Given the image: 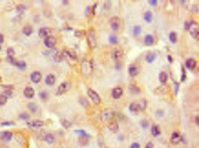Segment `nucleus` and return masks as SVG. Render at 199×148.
Segmentation results:
<instances>
[{
    "label": "nucleus",
    "mask_w": 199,
    "mask_h": 148,
    "mask_svg": "<svg viewBox=\"0 0 199 148\" xmlns=\"http://www.w3.org/2000/svg\"><path fill=\"white\" fill-rule=\"evenodd\" d=\"M147 105V100L144 98H141V99L132 102L129 106V110L133 113L140 112L146 108Z\"/></svg>",
    "instance_id": "nucleus-1"
},
{
    "label": "nucleus",
    "mask_w": 199,
    "mask_h": 148,
    "mask_svg": "<svg viewBox=\"0 0 199 148\" xmlns=\"http://www.w3.org/2000/svg\"><path fill=\"white\" fill-rule=\"evenodd\" d=\"M87 42L91 49H94L97 46V40L94 30L91 29L87 34Z\"/></svg>",
    "instance_id": "nucleus-2"
},
{
    "label": "nucleus",
    "mask_w": 199,
    "mask_h": 148,
    "mask_svg": "<svg viewBox=\"0 0 199 148\" xmlns=\"http://www.w3.org/2000/svg\"><path fill=\"white\" fill-rule=\"evenodd\" d=\"M93 71V64L91 61L84 59L81 64V72L84 75H90Z\"/></svg>",
    "instance_id": "nucleus-3"
},
{
    "label": "nucleus",
    "mask_w": 199,
    "mask_h": 148,
    "mask_svg": "<svg viewBox=\"0 0 199 148\" xmlns=\"http://www.w3.org/2000/svg\"><path fill=\"white\" fill-rule=\"evenodd\" d=\"M188 30L190 34L194 39L198 40L199 38V32H198V25L196 22L192 21L190 22Z\"/></svg>",
    "instance_id": "nucleus-4"
},
{
    "label": "nucleus",
    "mask_w": 199,
    "mask_h": 148,
    "mask_svg": "<svg viewBox=\"0 0 199 148\" xmlns=\"http://www.w3.org/2000/svg\"><path fill=\"white\" fill-rule=\"evenodd\" d=\"M115 115L114 111L111 108H107L105 110L101 115V120L103 122L111 120Z\"/></svg>",
    "instance_id": "nucleus-5"
},
{
    "label": "nucleus",
    "mask_w": 199,
    "mask_h": 148,
    "mask_svg": "<svg viewBox=\"0 0 199 148\" xmlns=\"http://www.w3.org/2000/svg\"><path fill=\"white\" fill-rule=\"evenodd\" d=\"M87 94H88L90 98L92 100L93 103L96 105H98L101 102V98L99 96V94L92 89H89L87 91Z\"/></svg>",
    "instance_id": "nucleus-6"
},
{
    "label": "nucleus",
    "mask_w": 199,
    "mask_h": 148,
    "mask_svg": "<svg viewBox=\"0 0 199 148\" xmlns=\"http://www.w3.org/2000/svg\"><path fill=\"white\" fill-rule=\"evenodd\" d=\"M110 24L111 29L117 31L120 26V19L117 17H113L110 20Z\"/></svg>",
    "instance_id": "nucleus-7"
},
{
    "label": "nucleus",
    "mask_w": 199,
    "mask_h": 148,
    "mask_svg": "<svg viewBox=\"0 0 199 148\" xmlns=\"http://www.w3.org/2000/svg\"><path fill=\"white\" fill-rule=\"evenodd\" d=\"M70 88V85L69 83L67 82H62L59 86L57 91V95H61L66 93L67 91L69 90Z\"/></svg>",
    "instance_id": "nucleus-8"
},
{
    "label": "nucleus",
    "mask_w": 199,
    "mask_h": 148,
    "mask_svg": "<svg viewBox=\"0 0 199 148\" xmlns=\"http://www.w3.org/2000/svg\"><path fill=\"white\" fill-rule=\"evenodd\" d=\"M56 39L54 36H48L44 40V45L48 48H52L56 44Z\"/></svg>",
    "instance_id": "nucleus-9"
},
{
    "label": "nucleus",
    "mask_w": 199,
    "mask_h": 148,
    "mask_svg": "<svg viewBox=\"0 0 199 148\" xmlns=\"http://www.w3.org/2000/svg\"><path fill=\"white\" fill-rule=\"evenodd\" d=\"M0 92H1V94L4 95L8 98L12 94V88L9 86L1 85L0 86Z\"/></svg>",
    "instance_id": "nucleus-10"
},
{
    "label": "nucleus",
    "mask_w": 199,
    "mask_h": 148,
    "mask_svg": "<svg viewBox=\"0 0 199 148\" xmlns=\"http://www.w3.org/2000/svg\"><path fill=\"white\" fill-rule=\"evenodd\" d=\"M12 137H13V133H12V132H10L8 131H3L0 133V137H1V139L4 142L10 141L12 139Z\"/></svg>",
    "instance_id": "nucleus-11"
},
{
    "label": "nucleus",
    "mask_w": 199,
    "mask_h": 148,
    "mask_svg": "<svg viewBox=\"0 0 199 148\" xmlns=\"http://www.w3.org/2000/svg\"><path fill=\"white\" fill-rule=\"evenodd\" d=\"M42 74L39 71H34L32 72L31 75V79L32 82L34 83H39L42 79Z\"/></svg>",
    "instance_id": "nucleus-12"
},
{
    "label": "nucleus",
    "mask_w": 199,
    "mask_h": 148,
    "mask_svg": "<svg viewBox=\"0 0 199 148\" xmlns=\"http://www.w3.org/2000/svg\"><path fill=\"white\" fill-rule=\"evenodd\" d=\"M28 126L30 128H40L44 126V122L41 121V120H33V121H32L28 122Z\"/></svg>",
    "instance_id": "nucleus-13"
},
{
    "label": "nucleus",
    "mask_w": 199,
    "mask_h": 148,
    "mask_svg": "<svg viewBox=\"0 0 199 148\" xmlns=\"http://www.w3.org/2000/svg\"><path fill=\"white\" fill-rule=\"evenodd\" d=\"M182 137L178 132H174L171 135L170 142L173 145H177L180 143V142L182 141Z\"/></svg>",
    "instance_id": "nucleus-14"
},
{
    "label": "nucleus",
    "mask_w": 199,
    "mask_h": 148,
    "mask_svg": "<svg viewBox=\"0 0 199 148\" xmlns=\"http://www.w3.org/2000/svg\"><path fill=\"white\" fill-rule=\"evenodd\" d=\"M185 65L186 68L190 70H193L196 68L197 65V62L195 59L193 58H190L186 61Z\"/></svg>",
    "instance_id": "nucleus-15"
},
{
    "label": "nucleus",
    "mask_w": 199,
    "mask_h": 148,
    "mask_svg": "<svg viewBox=\"0 0 199 148\" xmlns=\"http://www.w3.org/2000/svg\"><path fill=\"white\" fill-rule=\"evenodd\" d=\"M23 94L27 98H32L34 95V90L31 86H28L25 88L23 91Z\"/></svg>",
    "instance_id": "nucleus-16"
},
{
    "label": "nucleus",
    "mask_w": 199,
    "mask_h": 148,
    "mask_svg": "<svg viewBox=\"0 0 199 148\" xmlns=\"http://www.w3.org/2000/svg\"><path fill=\"white\" fill-rule=\"evenodd\" d=\"M108 128L111 132H112L113 133L117 132L119 129L117 122L115 120L111 121L108 125Z\"/></svg>",
    "instance_id": "nucleus-17"
},
{
    "label": "nucleus",
    "mask_w": 199,
    "mask_h": 148,
    "mask_svg": "<svg viewBox=\"0 0 199 148\" xmlns=\"http://www.w3.org/2000/svg\"><path fill=\"white\" fill-rule=\"evenodd\" d=\"M63 57H66L67 59H69L71 61H76L77 60V56L76 53L72 51H66L63 53Z\"/></svg>",
    "instance_id": "nucleus-18"
},
{
    "label": "nucleus",
    "mask_w": 199,
    "mask_h": 148,
    "mask_svg": "<svg viewBox=\"0 0 199 148\" xmlns=\"http://www.w3.org/2000/svg\"><path fill=\"white\" fill-rule=\"evenodd\" d=\"M128 72L129 75L131 77H135L137 75H138L139 73V68L137 66L135 65H131L129 67Z\"/></svg>",
    "instance_id": "nucleus-19"
},
{
    "label": "nucleus",
    "mask_w": 199,
    "mask_h": 148,
    "mask_svg": "<svg viewBox=\"0 0 199 148\" xmlns=\"http://www.w3.org/2000/svg\"><path fill=\"white\" fill-rule=\"evenodd\" d=\"M56 82V77L53 74H48L45 79V83L48 86H53Z\"/></svg>",
    "instance_id": "nucleus-20"
},
{
    "label": "nucleus",
    "mask_w": 199,
    "mask_h": 148,
    "mask_svg": "<svg viewBox=\"0 0 199 148\" xmlns=\"http://www.w3.org/2000/svg\"><path fill=\"white\" fill-rule=\"evenodd\" d=\"M123 89L120 87H116L112 91V96L115 99H118L123 94Z\"/></svg>",
    "instance_id": "nucleus-21"
},
{
    "label": "nucleus",
    "mask_w": 199,
    "mask_h": 148,
    "mask_svg": "<svg viewBox=\"0 0 199 148\" xmlns=\"http://www.w3.org/2000/svg\"><path fill=\"white\" fill-rule=\"evenodd\" d=\"M157 57V55L155 53L150 52L147 54L145 57V61H147V63L149 64H151L155 60Z\"/></svg>",
    "instance_id": "nucleus-22"
},
{
    "label": "nucleus",
    "mask_w": 199,
    "mask_h": 148,
    "mask_svg": "<svg viewBox=\"0 0 199 148\" xmlns=\"http://www.w3.org/2000/svg\"><path fill=\"white\" fill-rule=\"evenodd\" d=\"M44 140L48 144H53L55 142V137L53 134L48 133L44 137Z\"/></svg>",
    "instance_id": "nucleus-23"
},
{
    "label": "nucleus",
    "mask_w": 199,
    "mask_h": 148,
    "mask_svg": "<svg viewBox=\"0 0 199 148\" xmlns=\"http://www.w3.org/2000/svg\"><path fill=\"white\" fill-rule=\"evenodd\" d=\"M123 56V53L122 52L121 50H119V49H116L112 53V55H111V57H112V58L115 60V61H117L120 59H121L122 58Z\"/></svg>",
    "instance_id": "nucleus-24"
},
{
    "label": "nucleus",
    "mask_w": 199,
    "mask_h": 148,
    "mask_svg": "<svg viewBox=\"0 0 199 148\" xmlns=\"http://www.w3.org/2000/svg\"><path fill=\"white\" fill-rule=\"evenodd\" d=\"M144 44L147 46H151L153 45L154 40V38L151 34H147L144 38Z\"/></svg>",
    "instance_id": "nucleus-25"
},
{
    "label": "nucleus",
    "mask_w": 199,
    "mask_h": 148,
    "mask_svg": "<svg viewBox=\"0 0 199 148\" xmlns=\"http://www.w3.org/2000/svg\"><path fill=\"white\" fill-rule=\"evenodd\" d=\"M168 75L166 72H161L159 75V81L161 83H165L168 80Z\"/></svg>",
    "instance_id": "nucleus-26"
},
{
    "label": "nucleus",
    "mask_w": 199,
    "mask_h": 148,
    "mask_svg": "<svg viewBox=\"0 0 199 148\" xmlns=\"http://www.w3.org/2000/svg\"><path fill=\"white\" fill-rule=\"evenodd\" d=\"M129 90L133 94H137L140 93V89L135 85H130L129 86Z\"/></svg>",
    "instance_id": "nucleus-27"
},
{
    "label": "nucleus",
    "mask_w": 199,
    "mask_h": 148,
    "mask_svg": "<svg viewBox=\"0 0 199 148\" xmlns=\"http://www.w3.org/2000/svg\"><path fill=\"white\" fill-rule=\"evenodd\" d=\"M48 33H49V31H48V29L47 28H40L39 29V32H38V34L40 38L43 39V38H47V37L48 36Z\"/></svg>",
    "instance_id": "nucleus-28"
},
{
    "label": "nucleus",
    "mask_w": 199,
    "mask_h": 148,
    "mask_svg": "<svg viewBox=\"0 0 199 148\" xmlns=\"http://www.w3.org/2000/svg\"><path fill=\"white\" fill-rule=\"evenodd\" d=\"M153 18V14L150 11H148L145 12V14L144 15V19L148 23L151 22Z\"/></svg>",
    "instance_id": "nucleus-29"
},
{
    "label": "nucleus",
    "mask_w": 199,
    "mask_h": 148,
    "mask_svg": "<svg viewBox=\"0 0 199 148\" xmlns=\"http://www.w3.org/2000/svg\"><path fill=\"white\" fill-rule=\"evenodd\" d=\"M169 38L170 42L172 43H173V44L176 43L177 42V40H178L177 33L175 32H170L169 34Z\"/></svg>",
    "instance_id": "nucleus-30"
},
{
    "label": "nucleus",
    "mask_w": 199,
    "mask_h": 148,
    "mask_svg": "<svg viewBox=\"0 0 199 148\" xmlns=\"http://www.w3.org/2000/svg\"><path fill=\"white\" fill-rule=\"evenodd\" d=\"M23 33L27 36H30L33 32V28L31 26L27 25L23 28Z\"/></svg>",
    "instance_id": "nucleus-31"
},
{
    "label": "nucleus",
    "mask_w": 199,
    "mask_h": 148,
    "mask_svg": "<svg viewBox=\"0 0 199 148\" xmlns=\"http://www.w3.org/2000/svg\"><path fill=\"white\" fill-rule=\"evenodd\" d=\"M151 133L154 137H157L161 133V130L158 126H154L151 128Z\"/></svg>",
    "instance_id": "nucleus-32"
},
{
    "label": "nucleus",
    "mask_w": 199,
    "mask_h": 148,
    "mask_svg": "<svg viewBox=\"0 0 199 148\" xmlns=\"http://www.w3.org/2000/svg\"><path fill=\"white\" fill-rule=\"evenodd\" d=\"M141 33V28L140 26L135 25L133 28V35L134 37H139Z\"/></svg>",
    "instance_id": "nucleus-33"
},
{
    "label": "nucleus",
    "mask_w": 199,
    "mask_h": 148,
    "mask_svg": "<svg viewBox=\"0 0 199 148\" xmlns=\"http://www.w3.org/2000/svg\"><path fill=\"white\" fill-rule=\"evenodd\" d=\"M15 65L21 70H24L26 68L27 64L26 63L23 61H17Z\"/></svg>",
    "instance_id": "nucleus-34"
},
{
    "label": "nucleus",
    "mask_w": 199,
    "mask_h": 148,
    "mask_svg": "<svg viewBox=\"0 0 199 148\" xmlns=\"http://www.w3.org/2000/svg\"><path fill=\"white\" fill-rule=\"evenodd\" d=\"M61 122L62 126L66 129H68L71 127V123L66 119H62Z\"/></svg>",
    "instance_id": "nucleus-35"
},
{
    "label": "nucleus",
    "mask_w": 199,
    "mask_h": 148,
    "mask_svg": "<svg viewBox=\"0 0 199 148\" xmlns=\"http://www.w3.org/2000/svg\"><path fill=\"white\" fill-rule=\"evenodd\" d=\"M79 142L82 145H86L88 142V139L87 137V135L86 136H81L79 139Z\"/></svg>",
    "instance_id": "nucleus-36"
},
{
    "label": "nucleus",
    "mask_w": 199,
    "mask_h": 148,
    "mask_svg": "<svg viewBox=\"0 0 199 148\" xmlns=\"http://www.w3.org/2000/svg\"><path fill=\"white\" fill-rule=\"evenodd\" d=\"M7 53L8 55V58H14V56L15 55V51L12 48L9 47L7 49Z\"/></svg>",
    "instance_id": "nucleus-37"
},
{
    "label": "nucleus",
    "mask_w": 199,
    "mask_h": 148,
    "mask_svg": "<svg viewBox=\"0 0 199 148\" xmlns=\"http://www.w3.org/2000/svg\"><path fill=\"white\" fill-rule=\"evenodd\" d=\"M109 42L111 44H117L118 42V38L115 35H111L109 37Z\"/></svg>",
    "instance_id": "nucleus-38"
},
{
    "label": "nucleus",
    "mask_w": 199,
    "mask_h": 148,
    "mask_svg": "<svg viewBox=\"0 0 199 148\" xmlns=\"http://www.w3.org/2000/svg\"><path fill=\"white\" fill-rule=\"evenodd\" d=\"M63 58V54L61 53L60 52H57L55 55H54V59L56 61V62L60 63L62 61Z\"/></svg>",
    "instance_id": "nucleus-39"
},
{
    "label": "nucleus",
    "mask_w": 199,
    "mask_h": 148,
    "mask_svg": "<svg viewBox=\"0 0 199 148\" xmlns=\"http://www.w3.org/2000/svg\"><path fill=\"white\" fill-rule=\"evenodd\" d=\"M8 101V97L4 95H0V106L5 105Z\"/></svg>",
    "instance_id": "nucleus-40"
},
{
    "label": "nucleus",
    "mask_w": 199,
    "mask_h": 148,
    "mask_svg": "<svg viewBox=\"0 0 199 148\" xmlns=\"http://www.w3.org/2000/svg\"><path fill=\"white\" fill-rule=\"evenodd\" d=\"M79 102H80V104H81L82 106H84V107L88 106V105L89 104V102H88V100H87L86 98L83 97H81L80 98Z\"/></svg>",
    "instance_id": "nucleus-41"
},
{
    "label": "nucleus",
    "mask_w": 199,
    "mask_h": 148,
    "mask_svg": "<svg viewBox=\"0 0 199 148\" xmlns=\"http://www.w3.org/2000/svg\"><path fill=\"white\" fill-rule=\"evenodd\" d=\"M92 13H93V12H92V7H91V6L86 7V8L85 9V15L86 17H89Z\"/></svg>",
    "instance_id": "nucleus-42"
},
{
    "label": "nucleus",
    "mask_w": 199,
    "mask_h": 148,
    "mask_svg": "<svg viewBox=\"0 0 199 148\" xmlns=\"http://www.w3.org/2000/svg\"><path fill=\"white\" fill-rule=\"evenodd\" d=\"M28 108L32 113H35L37 111V106L33 103H30L28 104Z\"/></svg>",
    "instance_id": "nucleus-43"
},
{
    "label": "nucleus",
    "mask_w": 199,
    "mask_h": 148,
    "mask_svg": "<svg viewBox=\"0 0 199 148\" xmlns=\"http://www.w3.org/2000/svg\"><path fill=\"white\" fill-rule=\"evenodd\" d=\"M182 74L181 76V81L184 82L186 78V71L183 66L182 67Z\"/></svg>",
    "instance_id": "nucleus-44"
},
{
    "label": "nucleus",
    "mask_w": 199,
    "mask_h": 148,
    "mask_svg": "<svg viewBox=\"0 0 199 148\" xmlns=\"http://www.w3.org/2000/svg\"><path fill=\"white\" fill-rule=\"evenodd\" d=\"M39 96L42 100H46L48 97V94L45 91H43V92H42L41 93H40Z\"/></svg>",
    "instance_id": "nucleus-45"
},
{
    "label": "nucleus",
    "mask_w": 199,
    "mask_h": 148,
    "mask_svg": "<svg viewBox=\"0 0 199 148\" xmlns=\"http://www.w3.org/2000/svg\"><path fill=\"white\" fill-rule=\"evenodd\" d=\"M174 87H175L174 88H175V94L177 95L179 90V84L177 82H174Z\"/></svg>",
    "instance_id": "nucleus-46"
},
{
    "label": "nucleus",
    "mask_w": 199,
    "mask_h": 148,
    "mask_svg": "<svg viewBox=\"0 0 199 148\" xmlns=\"http://www.w3.org/2000/svg\"><path fill=\"white\" fill-rule=\"evenodd\" d=\"M19 117L22 119V120H28L29 118V116L26 113H22L19 115Z\"/></svg>",
    "instance_id": "nucleus-47"
},
{
    "label": "nucleus",
    "mask_w": 199,
    "mask_h": 148,
    "mask_svg": "<svg viewBox=\"0 0 199 148\" xmlns=\"http://www.w3.org/2000/svg\"><path fill=\"white\" fill-rule=\"evenodd\" d=\"M141 126L143 128L146 129L148 127V122H147V121L145 120H142L141 122Z\"/></svg>",
    "instance_id": "nucleus-48"
},
{
    "label": "nucleus",
    "mask_w": 199,
    "mask_h": 148,
    "mask_svg": "<svg viewBox=\"0 0 199 148\" xmlns=\"http://www.w3.org/2000/svg\"><path fill=\"white\" fill-rule=\"evenodd\" d=\"M1 125L2 126H11L14 125V123L13 122H9V121H5V122H2Z\"/></svg>",
    "instance_id": "nucleus-49"
},
{
    "label": "nucleus",
    "mask_w": 199,
    "mask_h": 148,
    "mask_svg": "<svg viewBox=\"0 0 199 148\" xmlns=\"http://www.w3.org/2000/svg\"><path fill=\"white\" fill-rule=\"evenodd\" d=\"M75 132L78 133L79 135H81V136H86V135H88L85 131L82 130H76V131H75Z\"/></svg>",
    "instance_id": "nucleus-50"
},
{
    "label": "nucleus",
    "mask_w": 199,
    "mask_h": 148,
    "mask_svg": "<svg viewBox=\"0 0 199 148\" xmlns=\"http://www.w3.org/2000/svg\"><path fill=\"white\" fill-rule=\"evenodd\" d=\"M164 114V111L163 110H158L157 112V116L158 117H163Z\"/></svg>",
    "instance_id": "nucleus-51"
},
{
    "label": "nucleus",
    "mask_w": 199,
    "mask_h": 148,
    "mask_svg": "<svg viewBox=\"0 0 199 148\" xmlns=\"http://www.w3.org/2000/svg\"><path fill=\"white\" fill-rule=\"evenodd\" d=\"M148 3L152 6H156L157 5L158 1H156V0H150V1H148Z\"/></svg>",
    "instance_id": "nucleus-52"
},
{
    "label": "nucleus",
    "mask_w": 199,
    "mask_h": 148,
    "mask_svg": "<svg viewBox=\"0 0 199 148\" xmlns=\"http://www.w3.org/2000/svg\"><path fill=\"white\" fill-rule=\"evenodd\" d=\"M140 145L138 143H137V142H135V143H133L130 147V148H140Z\"/></svg>",
    "instance_id": "nucleus-53"
},
{
    "label": "nucleus",
    "mask_w": 199,
    "mask_h": 148,
    "mask_svg": "<svg viewBox=\"0 0 199 148\" xmlns=\"http://www.w3.org/2000/svg\"><path fill=\"white\" fill-rule=\"evenodd\" d=\"M145 148H154V144L150 142H148L146 146H145Z\"/></svg>",
    "instance_id": "nucleus-54"
},
{
    "label": "nucleus",
    "mask_w": 199,
    "mask_h": 148,
    "mask_svg": "<svg viewBox=\"0 0 199 148\" xmlns=\"http://www.w3.org/2000/svg\"><path fill=\"white\" fill-rule=\"evenodd\" d=\"M189 23L188 22H184V28L186 30H188L189 28Z\"/></svg>",
    "instance_id": "nucleus-55"
},
{
    "label": "nucleus",
    "mask_w": 199,
    "mask_h": 148,
    "mask_svg": "<svg viewBox=\"0 0 199 148\" xmlns=\"http://www.w3.org/2000/svg\"><path fill=\"white\" fill-rule=\"evenodd\" d=\"M77 33V34H76V36H78V37H80L82 35V32L81 31H80V30H77L76 31V33Z\"/></svg>",
    "instance_id": "nucleus-56"
},
{
    "label": "nucleus",
    "mask_w": 199,
    "mask_h": 148,
    "mask_svg": "<svg viewBox=\"0 0 199 148\" xmlns=\"http://www.w3.org/2000/svg\"><path fill=\"white\" fill-rule=\"evenodd\" d=\"M4 42V36L2 34H0V43H2Z\"/></svg>",
    "instance_id": "nucleus-57"
},
{
    "label": "nucleus",
    "mask_w": 199,
    "mask_h": 148,
    "mask_svg": "<svg viewBox=\"0 0 199 148\" xmlns=\"http://www.w3.org/2000/svg\"><path fill=\"white\" fill-rule=\"evenodd\" d=\"M168 61H169V62L170 63H172V62H173V59H172V57L170 56H168Z\"/></svg>",
    "instance_id": "nucleus-58"
},
{
    "label": "nucleus",
    "mask_w": 199,
    "mask_h": 148,
    "mask_svg": "<svg viewBox=\"0 0 199 148\" xmlns=\"http://www.w3.org/2000/svg\"><path fill=\"white\" fill-rule=\"evenodd\" d=\"M198 120H199V117H198V116H197L196 117V118H195V121H196V124H197V126H198V125H199Z\"/></svg>",
    "instance_id": "nucleus-59"
},
{
    "label": "nucleus",
    "mask_w": 199,
    "mask_h": 148,
    "mask_svg": "<svg viewBox=\"0 0 199 148\" xmlns=\"http://www.w3.org/2000/svg\"><path fill=\"white\" fill-rule=\"evenodd\" d=\"M1 80H2V78H1V76H0V82H1Z\"/></svg>",
    "instance_id": "nucleus-60"
},
{
    "label": "nucleus",
    "mask_w": 199,
    "mask_h": 148,
    "mask_svg": "<svg viewBox=\"0 0 199 148\" xmlns=\"http://www.w3.org/2000/svg\"><path fill=\"white\" fill-rule=\"evenodd\" d=\"M1 46H0V50H1Z\"/></svg>",
    "instance_id": "nucleus-61"
}]
</instances>
